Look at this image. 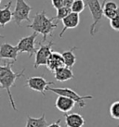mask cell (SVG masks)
Returning <instances> with one entry per match:
<instances>
[{"label":"cell","mask_w":119,"mask_h":127,"mask_svg":"<svg viewBox=\"0 0 119 127\" xmlns=\"http://www.w3.org/2000/svg\"><path fill=\"white\" fill-rule=\"evenodd\" d=\"M13 63H14V61H8L5 64H0V85L2 88L6 89L12 109H14L15 111H18V109L16 107L14 99H13L12 94H11V88L15 85L18 79L23 76L25 69H22L19 72H15L12 70Z\"/></svg>","instance_id":"1"},{"label":"cell","mask_w":119,"mask_h":127,"mask_svg":"<svg viewBox=\"0 0 119 127\" xmlns=\"http://www.w3.org/2000/svg\"><path fill=\"white\" fill-rule=\"evenodd\" d=\"M54 20H56V17L49 18L46 15V11L42 10L35 15L33 21L28 25V28L32 29L36 33L42 34L43 43L47 40L48 36L52 34L53 31L58 27V21L54 22Z\"/></svg>","instance_id":"2"},{"label":"cell","mask_w":119,"mask_h":127,"mask_svg":"<svg viewBox=\"0 0 119 127\" xmlns=\"http://www.w3.org/2000/svg\"><path fill=\"white\" fill-rule=\"evenodd\" d=\"M48 91H50L52 93H55L58 95H62V96H66L69 97L72 100H74V102L78 104L79 108H85L86 107V100H91L93 99V95H78L76 92L72 90L71 88L68 87H56V88H48Z\"/></svg>","instance_id":"3"},{"label":"cell","mask_w":119,"mask_h":127,"mask_svg":"<svg viewBox=\"0 0 119 127\" xmlns=\"http://www.w3.org/2000/svg\"><path fill=\"white\" fill-rule=\"evenodd\" d=\"M85 3H86V6H88L89 8L92 20H93L90 25V29H89V33L91 36H93L95 35L96 31H97L96 26L102 21L103 17V7L99 0H85Z\"/></svg>","instance_id":"4"},{"label":"cell","mask_w":119,"mask_h":127,"mask_svg":"<svg viewBox=\"0 0 119 127\" xmlns=\"http://www.w3.org/2000/svg\"><path fill=\"white\" fill-rule=\"evenodd\" d=\"M32 7L25 2V0H16L15 9L13 11V21L15 24L20 26L22 21H30V13Z\"/></svg>","instance_id":"5"},{"label":"cell","mask_w":119,"mask_h":127,"mask_svg":"<svg viewBox=\"0 0 119 127\" xmlns=\"http://www.w3.org/2000/svg\"><path fill=\"white\" fill-rule=\"evenodd\" d=\"M38 45V49L35 52L34 69H37L40 66H47L48 60L52 53V46L54 44L52 41H49L47 45H43L41 42H39Z\"/></svg>","instance_id":"6"},{"label":"cell","mask_w":119,"mask_h":127,"mask_svg":"<svg viewBox=\"0 0 119 127\" xmlns=\"http://www.w3.org/2000/svg\"><path fill=\"white\" fill-rule=\"evenodd\" d=\"M38 35V33L33 32L31 35L25 36L20 39V41L17 44V48L19 50V53H27L29 54V58H31L34 54H35L36 49H35V39Z\"/></svg>","instance_id":"7"},{"label":"cell","mask_w":119,"mask_h":127,"mask_svg":"<svg viewBox=\"0 0 119 127\" xmlns=\"http://www.w3.org/2000/svg\"><path fill=\"white\" fill-rule=\"evenodd\" d=\"M54 85L53 82L47 81L45 78L42 77V76H32V77H29L26 80L25 86H27L31 90L41 93L45 96L46 91H48V88L49 87V85Z\"/></svg>","instance_id":"8"},{"label":"cell","mask_w":119,"mask_h":127,"mask_svg":"<svg viewBox=\"0 0 119 127\" xmlns=\"http://www.w3.org/2000/svg\"><path fill=\"white\" fill-rule=\"evenodd\" d=\"M18 55H20V53L16 46H12L8 43H3L0 46V59L10 60L15 62Z\"/></svg>","instance_id":"9"},{"label":"cell","mask_w":119,"mask_h":127,"mask_svg":"<svg viewBox=\"0 0 119 127\" xmlns=\"http://www.w3.org/2000/svg\"><path fill=\"white\" fill-rule=\"evenodd\" d=\"M75 106V102L74 100H72L69 97L66 96H62V95H58L55 101V107L60 112L67 113L71 111Z\"/></svg>","instance_id":"10"},{"label":"cell","mask_w":119,"mask_h":127,"mask_svg":"<svg viewBox=\"0 0 119 127\" xmlns=\"http://www.w3.org/2000/svg\"><path fill=\"white\" fill-rule=\"evenodd\" d=\"M79 22H80L79 14H76V13L72 12L71 14H69L67 16L66 18H64L62 20L63 28H62V30H61V32H60L59 36L61 38L63 35V33L66 32V30H68V29L76 28L77 26L79 25Z\"/></svg>","instance_id":"11"},{"label":"cell","mask_w":119,"mask_h":127,"mask_svg":"<svg viewBox=\"0 0 119 127\" xmlns=\"http://www.w3.org/2000/svg\"><path fill=\"white\" fill-rule=\"evenodd\" d=\"M64 60L63 58L61 56V53L59 52H53L51 53V55L49 56V60H48V63H47V68L49 69L50 71H57L60 68L64 67Z\"/></svg>","instance_id":"12"},{"label":"cell","mask_w":119,"mask_h":127,"mask_svg":"<svg viewBox=\"0 0 119 127\" xmlns=\"http://www.w3.org/2000/svg\"><path fill=\"white\" fill-rule=\"evenodd\" d=\"M64 121L67 127H83L85 124L83 116L78 113L66 114L64 117Z\"/></svg>","instance_id":"13"},{"label":"cell","mask_w":119,"mask_h":127,"mask_svg":"<svg viewBox=\"0 0 119 127\" xmlns=\"http://www.w3.org/2000/svg\"><path fill=\"white\" fill-rule=\"evenodd\" d=\"M12 2L8 1L7 4L0 9V27H4L13 20V12H11Z\"/></svg>","instance_id":"14"},{"label":"cell","mask_w":119,"mask_h":127,"mask_svg":"<svg viewBox=\"0 0 119 127\" xmlns=\"http://www.w3.org/2000/svg\"><path fill=\"white\" fill-rule=\"evenodd\" d=\"M54 77L58 82H66L71 79H74V75L72 69L64 66L54 71Z\"/></svg>","instance_id":"15"},{"label":"cell","mask_w":119,"mask_h":127,"mask_svg":"<svg viewBox=\"0 0 119 127\" xmlns=\"http://www.w3.org/2000/svg\"><path fill=\"white\" fill-rule=\"evenodd\" d=\"M48 123L46 120V114L43 113L38 118H34L30 115H27V120L25 127H48Z\"/></svg>","instance_id":"16"},{"label":"cell","mask_w":119,"mask_h":127,"mask_svg":"<svg viewBox=\"0 0 119 127\" xmlns=\"http://www.w3.org/2000/svg\"><path fill=\"white\" fill-rule=\"evenodd\" d=\"M77 47L76 46H74L72 47L71 49L66 50L61 53V56L63 58V60H64V65L65 67H68L72 69L74 67V65L76 62V57L74 55V50H76Z\"/></svg>","instance_id":"17"},{"label":"cell","mask_w":119,"mask_h":127,"mask_svg":"<svg viewBox=\"0 0 119 127\" xmlns=\"http://www.w3.org/2000/svg\"><path fill=\"white\" fill-rule=\"evenodd\" d=\"M85 7H86L85 0H77V1H74V2L71 9H72V12L79 14V13H81L85 9Z\"/></svg>","instance_id":"18"},{"label":"cell","mask_w":119,"mask_h":127,"mask_svg":"<svg viewBox=\"0 0 119 127\" xmlns=\"http://www.w3.org/2000/svg\"><path fill=\"white\" fill-rule=\"evenodd\" d=\"M72 13V9L71 8H68V7H62L59 8V9H57V15L55 16L56 19L58 21L60 20H61L62 21L64 18H66L67 16L69 14Z\"/></svg>","instance_id":"19"},{"label":"cell","mask_w":119,"mask_h":127,"mask_svg":"<svg viewBox=\"0 0 119 127\" xmlns=\"http://www.w3.org/2000/svg\"><path fill=\"white\" fill-rule=\"evenodd\" d=\"M110 115L113 119L119 120V101H115L110 107Z\"/></svg>","instance_id":"20"},{"label":"cell","mask_w":119,"mask_h":127,"mask_svg":"<svg viewBox=\"0 0 119 127\" xmlns=\"http://www.w3.org/2000/svg\"><path fill=\"white\" fill-rule=\"evenodd\" d=\"M102 7L103 9H106V10H116L118 8V6L114 1H107Z\"/></svg>","instance_id":"21"},{"label":"cell","mask_w":119,"mask_h":127,"mask_svg":"<svg viewBox=\"0 0 119 127\" xmlns=\"http://www.w3.org/2000/svg\"><path fill=\"white\" fill-rule=\"evenodd\" d=\"M110 25L115 31H119V17H115L110 20Z\"/></svg>","instance_id":"22"},{"label":"cell","mask_w":119,"mask_h":127,"mask_svg":"<svg viewBox=\"0 0 119 127\" xmlns=\"http://www.w3.org/2000/svg\"><path fill=\"white\" fill-rule=\"evenodd\" d=\"M63 1L64 0H51V4H52L53 7H55L56 9H59L63 7Z\"/></svg>","instance_id":"23"},{"label":"cell","mask_w":119,"mask_h":127,"mask_svg":"<svg viewBox=\"0 0 119 127\" xmlns=\"http://www.w3.org/2000/svg\"><path fill=\"white\" fill-rule=\"evenodd\" d=\"M74 0H64L63 1V7H68V8H71L73 4H74Z\"/></svg>","instance_id":"24"},{"label":"cell","mask_w":119,"mask_h":127,"mask_svg":"<svg viewBox=\"0 0 119 127\" xmlns=\"http://www.w3.org/2000/svg\"><path fill=\"white\" fill-rule=\"evenodd\" d=\"M60 122H61V119H59L58 121H56L55 123H52V124H50L48 125V127H61L60 126Z\"/></svg>","instance_id":"25"},{"label":"cell","mask_w":119,"mask_h":127,"mask_svg":"<svg viewBox=\"0 0 119 127\" xmlns=\"http://www.w3.org/2000/svg\"><path fill=\"white\" fill-rule=\"evenodd\" d=\"M107 1H108V0H103V1H102V7H103V5H104V4L106 3Z\"/></svg>","instance_id":"26"},{"label":"cell","mask_w":119,"mask_h":127,"mask_svg":"<svg viewBox=\"0 0 119 127\" xmlns=\"http://www.w3.org/2000/svg\"><path fill=\"white\" fill-rule=\"evenodd\" d=\"M0 38H4V36H3V35H1V34H0Z\"/></svg>","instance_id":"27"},{"label":"cell","mask_w":119,"mask_h":127,"mask_svg":"<svg viewBox=\"0 0 119 127\" xmlns=\"http://www.w3.org/2000/svg\"><path fill=\"white\" fill-rule=\"evenodd\" d=\"M1 1H2V0H0V4H1Z\"/></svg>","instance_id":"28"},{"label":"cell","mask_w":119,"mask_h":127,"mask_svg":"<svg viewBox=\"0 0 119 127\" xmlns=\"http://www.w3.org/2000/svg\"><path fill=\"white\" fill-rule=\"evenodd\" d=\"M117 127H119V124H118V126H117Z\"/></svg>","instance_id":"29"},{"label":"cell","mask_w":119,"mask_h":127,"mask_svg":"<svg viewBox=\"0 0 119 127\" xmlns=\"http://www.w3.org/2000/svg\"><path fill=\"white\" fill-rule=\"evenodd\" d=\"M74 1H77V0H74Z\"/></svg>","instance_id":"30"},{"label":"cell","mask_w":119,"mask_h":127,"mask_svg":"<svg viewBox=\"0 0 119 127\" xmlns=\"http://www.w3.org/2000/svg\"><path fill=\"white\" fill-rule=\"evenodd\" d=\"M0 87H1V85H0Z\"/></svg>","instance_id":"31"}]
</instances>
